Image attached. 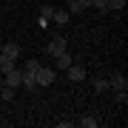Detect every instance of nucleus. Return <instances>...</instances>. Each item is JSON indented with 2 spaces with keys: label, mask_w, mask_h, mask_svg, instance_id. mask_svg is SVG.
I'll list each match as a JSON object with an SVG mask.
<instances>
[{
  "label": "nucleus",
  "mask_w": 128,
  "mask_h": 128,
  "mask_svg": "<svg viewBox=\"0 0 128 128\" xmlns=\"http://www.w3.org/2000/svg\"><path fill=\"white\" fill-rule=\"evenodd\" d=\"M46 51H48L51 57H57V54H63V51H66V37H63V34H57V37H51V40H48V46H46Z\"/></svg>",
  "instance_id": "f257e3e1"
},
{
  "label": "nucleus",
  "mask_w": 128,
  "mask_h": 128,
  "mask_svg": "<svg viewBox=\"0 0 128 128\" xmlns=\"http://www.w3.org/2000/svg\"><path fill=\"white\" fill-rule=\"evenodd\" d=\"M66 74H68V80H71V82H82V80H86V77H88V71H86V68H82V66H80V63H71V66H68V68H66Z\"/></svg>",
  "instance_id": "f03ea898"
},
{
  "label": "nucleus",
  "mask_w": 128,
  "mask_h": 128,
  "mask_svg": "<svg viewBox=\"0 0 128 128\" xmlns=\"http://www.w3.org/2000/svg\"><path fill=\"white\" fill-rule=\"evenodd\" d=\"M51 82H54V68L40 66V68H37V86H51Z\"/></svg>",
  "instance_id": "7ed1b4c3"
},
{
  "label": "nucleus",
  "mask_w": 128,
  "mask_h": 128,
  "mask_svg": "<svg viewBox=\"0 0 128 128\" xmlns=\"http://www.w3.org/2000/svg\"><path fill=\"white\" fill-rule=\"evenodd\" d=\"M108 88H114V94L117 91H128V77H125V74H111Z\"/></svg>",
  "instance_id": "20e7f679"
},
{
  "label": "nucleus",
  "mask_w": 128,
  "mask_h": 128,
  "mask_svg": "<svg viewBox=\"0 0 128 128\" xmlns=\"http://www.w3.org/2000/svg\"><path fill=\"white\" fill-rule=\"evenodd\" d=\"M3 80H6V86H12V88H17L20 82H23V71H20V68H12L9 74H3Z\"/></svg>",
  "instance_id": "39448f33"
},
{
  "label": "nucleus",
  "mask_w": 128,
  "mask_h": 128,
  "mask_svg": "<svg viewBox=\"0 0 128 128\" xmlns=\"http://www.w3.org/2000/svg\"><path fill=\"white\" fill-rule=\"evenodd\" d=\"M54 63H57V68H60V71H66V68L74 63V57L68 54V51H63V54H57V57H54Z\"/></svg>",
  "instance_id": "423d86ee"
},
{
  "label": "nucleus",
  "mask_w": 128,
  "mask_h": 128,
  "mask_svg": "<svg viewBox=\"0 0 128 128\" xmlns=\"http://www.w3.org/2000/svg\"><path fill=\"white\" fill-rule=\"evenodd\" d=\"M20 51H23V48H20L17 43H3V54L9 57V60H17V57H20Z\"/></svg>",
  "instance_id": "0eeeda50"
},
{
  "label": "nucleus",
  "mask_w": 128,
  "mask_h": 128,
  "mask_svg": "<svg viewBox=\"0 0 128 128\" xmlns=\"http://www.w3.org/2000/svg\"><path fill=\"white\" fill-rule=\"evenodd\" d=\"M88 6H91V0H74V3H68V14H80V12H86Z\"/></svg>",
  "instance_id": "6e6552de"
},
{
  "label": "nucleus",
  "mask_w": 128,
  "mask_h": 128,
  "mask_svg": "<svg viewBox=\"0 0 128 128\" xmlns=\"http://www.w3.org/2000/svg\"><path fill=\"white\" fill-rule=\"evenodd\" d=\"M68 17H71V14L66 12V9H54V14H51V20H54L57 26H66V23H68Z\"/></svg>",
  "instance_id": "1a4fd4ad"
},
{
  "label": "nucleus",
  "mask_w": 128,
  "mask_h": 128,
  "mask_svg": "<svg viewBox=\"0 0 128 128\" xmlns=\"http://www.w3.org/2000/svg\"><path fill=\"white\" fill-rule=\"evenodd\" d=\"M20 86H26L28 91H34L37 88V74H32V71H23V82Z\"/></svg>",
  "instance_id": "9d476101"
},
{
  "label": "nucleus",
  "mask_w": 128,
  "mask_h": 128,
  "mask_svg": "<svg viewBox=\"0 0 128 128\" xmlns=\"http://www.w3.org/2000/svg\"><path fill=\"white\" fill-rule=\"evenodd\" d=\"M12 68H14V60H9L3 51H0V74H9Z\"/></svg>",
  "instance_id": "9b49d317"
},
{
  "label": "nucleus",
  "mask_w": 128,
  "mask_h": 128,
  "mask_svg": "<svg viewBox=\"0 0 128 128\" xmlns=\"http://www.w3.org/2000/svg\"><path fill=\"white\" fill-rule=\"evenodd\" d=\"M77 125H82V128H97V117H91V114H82V117L77 120Z\"/></svg>",
  "instance_id": "f8f14e48"
},
{
  "label": "nucleus",
  "mask_w": 128,
  "mask_h": 128,
  "mask_svg": "<svg viewBox=\"0 0 128 128\" xmlns=\"http://www.w3.org/2000/svg\"><path fill=\"white\" fill-rule=\"evenodd\" d=\"M91 86H94V91H97V94L108 91V80H102V77H94V80H91Z\"/></svg>",
  "instance_id": "ddd939ff"
},
{
  "label": "nucleus",
  "mask_w": 128,
  "mask_h": 128,
  "mask_svg": "<svg viewBox=\"0 0 128 128\" xmlns=\"http://www.w3.org/2000/svg\"><path fill=\"white\" fill-rule=\"evenodd\" d=\"M0 100L12 102V100H14V88H12V86H3V88H0Z\"/></svg>",
  "instance_id": "4468645a"
},
{
  "label": "nucleus",
  "mask_w": 128,
  "mask_h": 128,
  "mask_svg": "<svg viewBox=\"0 0 128 128\" xmlns=\"http://www.w3.org/2000/svg\"><path fill=\"white\" fill-rule=\"evenodd\" d=\"M105 6H108V12H111V9H117V12H120V9L125 6V0H105Z\"/></svg>",
  "instance_id": "2eb2a0df"
},
{
  "label": "nucleus",
  "mask_w": 128,
  "mask_h": 128,
  "mask_svg": "<svg viewBox=\"0 0 128 128\" xmlns=\"http://www.w3.org/2000/svg\"><path fill=\"white\" fill-rule=\"evenodd\" d=\"M91 6H94V9L100 12V14H105V12H108V6H105V0H91Z\"/></svg>",
  "instance_id": "dca6fc26"
},
{
  "label": "nucleus",
  "mask_w": 128,
  "mask_h": 128,
  "mask_svg": "<svg viewBox=\"0 0 128 128\" xmlns=\"http://www.w3.org/2000/svg\"><path fill=\"white\" fill-rule=\"evenodd\" d=\"M37 68H40V63H37V60L32 57V60L26 63V68H23V71H32V74H37Z\"/></svg>",
  "instance_id": "f3484780"
},
{
  "label": "nucleus",
  "mask_w": 128,
  "mask_h": 128,
  "mask_svg": "<svg viewBox=\"0 0 128 128\" xmlns=\"http://www.w3.org/2000/svg\"><path fill=\"white\" fill-rule=\"evenodd\" d=\"M63 3H74V0H63Z\"/></svg>",
  "instance_id": "a211bd4d"
},
{
  "label": "nucleus",
  "mask_w": 128,
  "mask_h": 128,
  "mask_svg": "<svg viewBox=\"0 0 128 128\" xmlns=\"http://www.w3.org/2000/svg\"><path fill=\"white\" fill-rule=\"evenodd\" d=\"M0 51H3V43H0Z\"/></svg>",
  "instance_id": "6ab92c4d"
}]
</instances>
